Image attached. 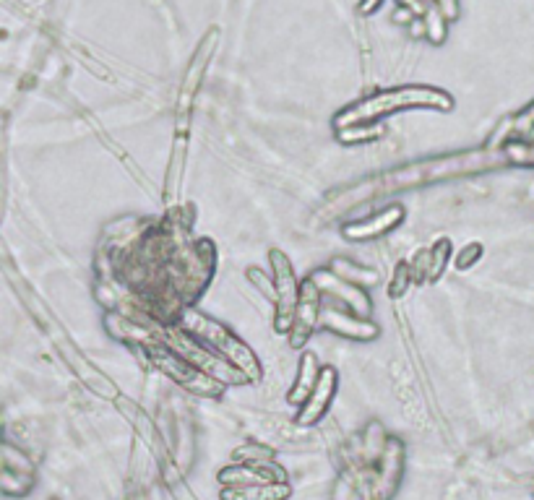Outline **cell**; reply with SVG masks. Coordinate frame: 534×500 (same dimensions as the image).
Here are the masks:
<instances>
[{
    "label": "cell",
    "instance_id": "obj_1",
    "mask_svg": "<svg viewBox=\"0 0 534 500\" xmlns=\"http://www.w3.org/2000/svg\"><path fill=\"white\" fill-rule=\"evenodd\" d=\"M407 107H441V110H451V97L438 92V89H430V86H399V89H389V92L363 99L355 107H347L337 118V125L339 128H352V125L370 123V120L383 118V115L396 110H407Z\"/></svg>",
    "mask_w": 534,
    "mask_h": 500
},
{
    "label": "cell",
    "instance_id": "obj_2",
    "mask_svg": "<svg viewBox=\"0 0 534 500\" xmlns=\"http://www.w3.org/2000/svg\"><path fill=\"white\" fill-rule=\"evenodd\" d=\"M271 261H274V269H277L274 271V277H277V305H279L277 329L287 331L295 326L297 305H300V290H297L290 261H287L282 253H271Z\"/></svg>",
    "mask_w": 534,
    "mask_h": 500
},
{
    "label": "cell",
    "instance_id": "obj_3",
    "mask_svg": "<svg viewBox=\"0 0 534 500\" xmlns=\"http://www.w3.org/2000/svg\"><path fill=\"white\" fill-rule=\"evenodd\" d=\"M310 282L316 284L321 292H329L331 297L342 300L347 308L355 310L357 316H368L370 313L368 295H365L357 284L347 282V279H342L339 274H334V271H316V274L310 277Z\"/></svg>",
    "mask_w": 534,
    "mask_h": 500
},
{
    "label": "cell",
    "instance_id": "obj_4",
    "mask_svg": "<svg viewBox=\"0 0 534 500\" xmlns=\"http://www.w3.org/2000/svg\"><path fill=\"white\" fill-rule=\"evenodd\" d=\"M321 323L326 329H331L334 334L352 336V339H373L378 334V329L368 321H357V318L347 316V313H339V310L329 308L321 310Z\"/></svg>",
    "mask_w": 534,
    "mask_h": 500
},
{
    "label": "cell",
    "instance_id": "obj_5",
    "mask_svg": "<svg viewBox=\"0 0 534 500\" xmlns=\"http://www.w3.org/2000/svg\"><path fill=\"white\" fill-rule=\"evenodd\" d=\"M214 42H217V32H211L209 37H206L204 45H201V50H198L196 58H193L191 68H188V73H185L183 99H180V112H185V107H191L188 102H191L193 94H196V89H198V84H201V79H204L206 60H209L211 50H214Z\"/></svg>",
    "mask_w": 534,
    "mask_h": 500
},
{
    "label": "cell",
    "instance_id": "obj_6",
    "mask_svg": "<svg viewBox=\"0 0 534 500\" xmlns=\"http://www.w3.org/2000/svg\"><path fill=\"white\" fill-rule=\"evenodd\" d=\"M334 386H337V373L334 370H324L321 378H318L316 389H313V399L308 402V407L303 409V415H300V422H313L318 417L324 415L326 407H329L331 396H334Z\"/></svg>",
    "mask_w": 534,
    "mask_h": 500
},
{
    "label": "cell",
    "instance_id": "obj_7",
    "mask_svg": "<svg viewBox=\"0 0 534 500\" xmlns=\"http://www.w3.org/2000/svg\"><path fill=\"white\" fill-rule=\"evenodd\" d=\"M399 219H402V206H389V209L381 211L378 217L368 219V222H363V224H357V227H350L347 235L355 237V240H368V237L381 235V232L391 230Z\"/></svg>",
    "mask_w": 534,
    "mask_h": 500
},
{
    "label": "cell",
    "instance_id": "obj_8",
    "mask_svg": "<svg viewBox=\"0 0 534 500\" xmlns=\"http://www.w3.org/2000/svg\"><path fill=\"white\" fill-rule=\"evenodd\" d=\"M316 383V357L305 355L303 365H300V378H297V383L292 386L290 402H303V399H308V396L313 394V389H316Z\"/></svg>",
    "mask_w": 534,
    "mask_h": 500
},
{
    "label": "cell",
    "instance_id": "obj_9",
    "mask_svg": "<svg viewBox=\"0 0 534 500\" xmlns=\"http://www.w3.org/2000/svg\"><path fill=\"white\" fill-rule=\"evenodd\" d=\"M334 274H339V277L347 279V282L357 284V287L378 282L376 271L363 269V266H355L352 261H347V258H337V261H334Z\"/></svg>",
    "mask_w": 534,
    "mask_h": 500
},
{
    "label": "cell",
    "instance_id": "obj_10",
    "mask_svg": "<svg viewBox=\"0 0 534 500\" xmlns=\"http://www.w3.org/2000/svg\"><path fill=\"white\" fill-rule=\"evenodd\" d=\"M422 24H425V37L433 42H441L446 37V16L438 11L436 3H428L425 14H422Z\"/></svg>",
    "mask_w": 534,
    "mask_h": 500
},
{
    "label": "cell",
    "instance_id": "obj_11",
    "mask_svg": "<svg viewBox=\"0 0 534 500\" xmlns=\"http://www.w3.org/2000/svg\"><path fill=\"white\" fill-rule=\"evenodd\" d=\"M352 128H355V131L342 128L344 144H352V141H355V144H365L368 139H376V133H378V131H373V128H365V125H352Z\"/></svg>",
    "mask_w": 534,
    "mask_h": 500
},
{
    "label": "cell",
    "instance_id": "obj_12",
    "mask_svg": "<svg viewBox=\"0 0 534 500\" xmlns=\"http://www.w3.org/2000/svg\"><path fill=\"white\" fill-rule=\"evenodd\" d=\"M436 6L446 16V21H454L459 16V0H436Z\"/></svg>",
    "mask_w": 534,
    "mask_h": 500
}]
</instances>
